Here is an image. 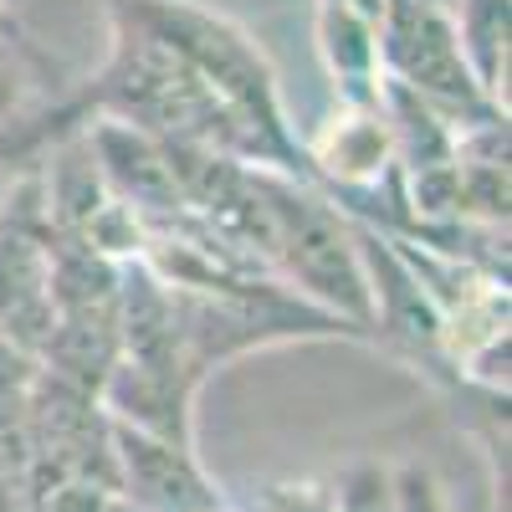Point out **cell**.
Segmentation results:
<instances>
[{
  "instance_id": "5",
  "label": "cell",
  "mask_w": 512,
  "mask_h": 512,
  "mask_svg": "<svg viewBox=\"0 0 512 512\" xmlns=\"http://www.w3.org/2000/svg\"><path fill=\"white\" fill-rule=\"evenodd\" d=\"M113 472H118V497L134 512H221L226 507L216 482L200 472L195 446L149 436L123 420H113Z\"/></svg>"
},
{
  "instance_id": "7",
  "label": "cell",
  "mask_w": 512,
  "mask_h": 512,
  "mask_svg": "<svg viewBox=\"0 0 512 512\" xmlns=\"http://www.w3.org/2000/svg\"><path fill=\"white\" fill-rule=\"evenodd\" d=\"M451 21L487 98L507 108V0H456Z\"/></svg>"
},
{
  "instance_id": "8",
  "label": "cell",
  "mask_w": 512,
  "mask_h": 512,
  "mask_svg": "<svg viewBox=\"0 0 512 512\" xmlns=\"http://www.w3.org/2000/svg\"><path fill=\"white\" fill-rule=\"evenodd\" d=\"M333 512H395V482L390 466L379 461H349L333 482Z\"/></svg>"
},
{
  "instance_id": "9",
  "label": "cell",
  "mask_w": 512,
  "mask_h": 512,
  "mask_svg": "<svg viewBox=\"0 0 512 512\" xmlns=\"http://www.w3.org/2000/svg\"><path fill=\"white\" fill-rule=\"evenodd\" d=\"M390 482H395V512H451L441 482L431 477L425 461H400L390 472Z\"/></svg>"
},
{
  "instance_id": "6",
  "label": "cell",
  "mask_w": 512,
  "mask_h": 512,
  "mask_svg": "<svg viewBox=\"0 0 512 512\" xmlns=\"http://www.w3.org/2000/svg\"><path fill=\"white\" fill-rule=\"evenodd\" d=\"M318 57L338 98L369 103L379 93V31L349 0H318Z\"/></svg>"
},
{
  "instance_id": "11",
  "label": "cell",
  "mask_w": 512,
  "mask_h": 512,
  "mask_svg": "<svg viewBox=\"0 0 512 512\" xmlns=\"http://www.w3.org/2000/svg\"><path fill=\"white\" fill-rule=\"evenodd\" d=\"M6 26H11V11H6V0H0V36H6Z\"/></svg>"
},
{
  "instance_id": "1",
  "label": "cell",
  "mask_w": 512,
  "mask_h": 512,
  "mask_svg": "<svg viewBox=\"0 0 512 512\" xmlns=\"http://www.w3.org/2000/svg\"><path fill=\"white\" fill-rule=\"evenodd\" d=\"M108 16L149 31L159 47L195 67L205 88L262 139L272 169L303 180V139L287 118L277 67L246 26L221 11H205L200 0H108Z\"/></svg>"
},
{
  "instance_id": "2",
  "label": "cell",
  "mask_w": 512,
  "mask_h": 512,
  "mask_svg": "<svg viewBox=\"0 0 512 512\" xmlns=\"http://www.w3.org/2000/svg\"><path fill=\"white\" fill-rule=\"evenodd\" d=\"M374 31H379V72L395 77L400 88H410L415 98H425L436 113H446L456 128L507 113V108H497L487 98V88L477 82L446 6H425V0H384Z\"/></svg>"
},
{
  "instance_id": "12",
  "label": "cell",
  "mask_w": 512,
  "mask_h": 512,
  "mask_svg": "<svg viewBox=\"0 0 512 512\" xmlns=\"http://www.w3.org/2000/svg\"><path fill=\"white\" fill-rule=\"evenodd\" d=\"M6 185H11V169H0V200H6Z\"/></svg>"
},
{
  "instance_id": "3",
  "label": "cell",
  "mask_w": 512,
  "mask_h": 512,
  "mask_svg": "<svg viewBox=\"0 0 512 512\" xmlns=\"http://www.w3.org/2000/svg\"><path fill=\"white\" fill-rule=\"evenodd\" d=\"M52 241L57 226L36 175H11L0 200V333L41 359L57 328L52 308Z\"/></svg>"
},
{
  "instance_id": "10",
  "label": "cell",
  "mask_w": 512,
  "mask_h": 512,
  "mask_svg": "<svg viewBox=\"0 0 512 512\" xmlns=\"http://www.w3.org/2000/svg\"><path fill=\"white\" fill-rule=\"evenodd\" d=\"M267 512H333V497L313 482H292L267 497Z\"/></svg>"
},
{
  "instance_id": "4",
  "label": "cell",
  "mask_w": 512,
  "mask_h": 512,
  "mask_svg": "<svg viewBox=\"0 0 512 512\" xmlns=\"http://www.w3.org/2000/svg\"><path fill=\"white\" fill-rule=\"evenodd\" d=\"M400 175L395 164V139H390V118H384L379 98L354 103L338 98L328 118L303 139V180L323 185L328 200L349 205L369 190H384Z\"/></svg>"
}]
</instances>
